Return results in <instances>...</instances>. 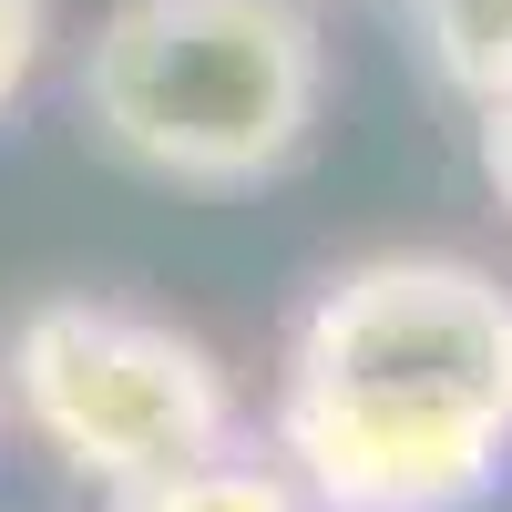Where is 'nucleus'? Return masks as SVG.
Masks as SVG:
<instances>
[{
	"mask_svg": "<svg viewBox=\"0 0 512 512\" xmlns=\"http://www.w3.org/2000/svg\"><path fill=\"white\" fill-rule=\"evenodd\" d=\"M267 451L318 512H482L512 472V287L472 256H359L277 349Z\"/></svg>",
	"mask_w": 512,
	"mask_h": 512,
	"instance_id": "obj_1",
	"label": "nucleus"
},
{
	"mask_svg": "<svg viewBox=\"0 0 512 512\" xmlns=\"http://www.w3.org/2000/svg\"><path fill=\"white\" fill-rule=\"evenodd\" d=\"M72 103L123 175L246 195L308 154L328 113V31L308 0H113L82 41Z\"/></svg>",
	"mask_w": 512,
	"mask_h": 512,
	"instance_id": "obj_2",
	"label": "nucleus"
},
{
	"mask_svg": "<svg viewBox=\"0 0 512 512\" xmlns=\"http://www.w3.org/2000/svg\"><path fill=\"white\" fill-rule=\"evenodd\" d=\"M0 400L72 482H103V492L246 441L226 359L195 328L113 308V297H41V308H21L11 349H0Z\"/></svg>",
	"mask_w": 512,
	"mask_h": 512,
	"instance_id": "obj_3",
	"label": "nucleus"
},
{
	"mask_svg": "<svg viewBox=\"0 0 512 512\" xmlns=\"http://www.w3.org/2000/svg\"><path fill=\"white\" fill-rule=\"evenodd\" d=\"M113 512H318L308 492H297V472L277 451H205V461H175V472H154V482H123Z\"/></svg>",
	"mask_w": 512,
	"mask_h": 512,
	"instance_id": "obj_4",
	"label": "nucleus"
},
{
	"mask_svg": "<svg viewBox=\"0 0 512 512\" xmlns=\"http://www.w3.org/2000/svg\"><path fill=\"white\" fill-rule=\"evenodd\" d=\"M420 52L461 103L512 93V0H420Z\"/></svg>",
	"mask_w": 512,
	"mask_h": 512,
	"instance_id": "obj_5",
	"label": "nucleus"
},
{
	"mask_svg": "<svg viewBox=\"0 0 512 512\" xmlns=\"http://www.w3.org/2000/svg\"><path fill=\"white\" fill-rule=\"evenodd\" d=\"M41 52H52V0H0V123L41 82Z\"/></svg>",
	"mask_w": 512,
	"mask_h": 512,
	"instance_id": "obj_6",
	"label": "nucleus"
},
{
	"mask_svg": "<svg viewBox=\"0 0 512 512\" xmlns=\"http://www.w3.org/2000/svg\"><path fill=\"white\" fill-rule=\"evenodd\" d=\"M482 113V134H472V154H482V185L502 195V216H512V93H492V103H472Z\"/></svg>",
	"mask_w": 512,
	"mask_h": 512,
	"instance_id": "obj_7",
	"label": "nucleus"
}]
</instances>
